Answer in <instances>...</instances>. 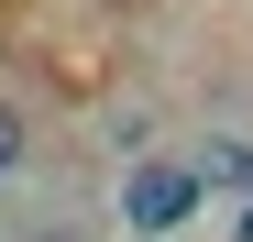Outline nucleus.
Segmentation results:
<instances>
[{
	"label": "nucleus",
	"mask_w": 253,
	"mask_h": 242,
	"mask_svg": "<svg viewBox=\"0 0 253 242\" xmlns=\"http://www.w3.org/2000/svg\"><path fill=\"white\" fill-rule=\"evenodd\" d=\"M198 198H209V176L187 154H154V165H132V187H121V220H132V242H165Z\"/></svg>",
	"instance_id": "nucleus-1"
},
{
	"label": "nucleus",
	"mask_w": 253,
	"mask_h": 242,
	"mask_svg": "<svg viewBox=\"0 0 253 242\" xmlns=\"http://www.w3.org/2000/svg\"><path fill=\"white\" fill-rule=\"evenodd\" d=\"M231 242H253V209H242V220H231Z\"/></svg>",
	"instance_id": "nucleus-3"
},
{
	"label": "nucleus",
	"mask_w": 253,
	"mask_h": 242,
	"mask_svg": "<svg viewBox=\"0 0 253 242\" xmlns=\"http://www.w3.org/2000/svg\"><path fill=\"white\" fill-rule=\"evenodd\" d=\"M22 165H33V110L0 99V176H22Z\"/></svg>",
	"instance_id": "nucleus-2"
}]
</instances>
